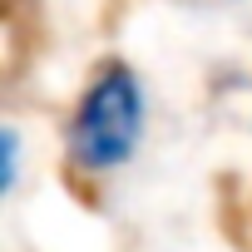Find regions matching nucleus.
I'll return each instance as SVG.
<instances>
[{
  "instance_id": "f257e3e1",
  "label": "nucleus",
  "mask_w": 252,
  "mask_h": 252,
  "mask_svg": "<svg viewBox=\"0 0 252 252\" xmlns=\"http://www.w3.org/2000/svg\"><path fill=\"white\" fill-rule=\"evenodd\" d=\"M144 124H149V94L144 79L129 60H104L84 79L74 114L64 124V149L69 163L89 178L119 173L144 144Z\"/></svg>"
},
{
  "instance_id": "f03ea898",
  "label": "nucleus",
  "mask_w": 252,
  "mask_h": 252,
  "mask_svg": "<svg viewBox=\"0 0 252 252\" xmlns=\"http://www.w3.org/2000/svg\"><path fill=\"white\" fill-rule=\"evenodd\" d=\"M15 178H20V134L15 129H0V193H15Z\"/></svg>"
}]
</instances>
